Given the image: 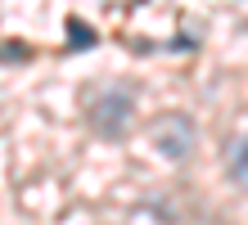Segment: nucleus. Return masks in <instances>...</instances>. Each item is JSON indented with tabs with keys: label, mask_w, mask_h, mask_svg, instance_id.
<instances>
[{
	"label": "nucleus",
	"mask_w": 248,
	"mask_h": 225,
	"mask_svg": "<svg viewBox=\"0 0 248 225\" xmlns=\"http://www.w3.org/2000/svg\"><path fill=\"white\" fill-rule=\"evenodd\" d=\"M86 117H91L95 135L122 140V135L136 126V95H131L126 86H104L91 104H86Z\"/></svg>",
	"instance_id": "nucleus-1"
},
{
	"label": "nucleus",
	"mask_w": 248,
	"mask_h": 225,
	"mask_svg": "<svg viewBox=\"0 0 248 225\" xmlns=\"http://www.w3.org/2000/svg\"><path fill=\"white\" fill-rule=\"evenodd\" d=\"M149 144H154L163 158L181 162V158H189V149H194V122H189L185 113H163V117H154V122H149Z\"/></svg>",
	"instance_id": "nucleus-2"
},
{
	"label": "nucleus",
	"mask_w": 248,
	"mask_h": 225,
	"mask_svg": "<svg viewBox=\"0 0 248 225\" xmlns=\"http://www.w3.org/2000/svg\"><path fill=\"white\" fill-rule=\"evenodd\" d=\"M226 176H230V185H235V189L248 194V135L230 140V149H226Z\"/></svg>",
	"instance_id": "nucleus-3"
},
{
	"label": "nucleus",
	"mask_w": 248,
	"mask_h": 225,
	"mask_svg": "<svg viewBox=\"0 0 248 225\" xmlns=\"http://www.w3.org/2000/svg\"><path fill=\"white\" fill-rule=\"evenodd\" d=\"M68 32H72V36H77V41H72V45H77V50H86V45H91V41H95V32H91V27H86L81 18H68Z\"/></svg>",
	"instance_id": "nucleus-4"
}]
</instances>
